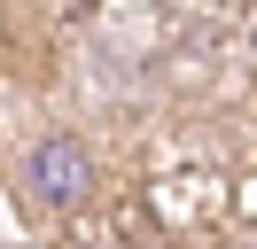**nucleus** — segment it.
Returning <instances> with one entry per match:
<instances>
[{"label":"nucleus","instance_id":"f257e3e1","mask_svg":"<svg viewBox=\"0 0 257 249\" xmlns=\"http://www.w3.org/2000/svg\"><path fill=\"white\" fill-rule=\"evenodd\" d=\"M8 187H16V210L32 226H70L78 210H94L101 195V156L86 148L78 133H39L24 140V156L8 164Z\"/></svg>","mask_w":257,"mask_h":249}]
</instances>
